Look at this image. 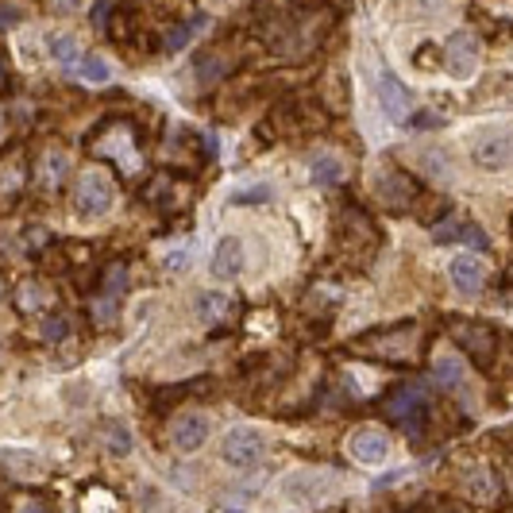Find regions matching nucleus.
Here are the masks:
<instances>
[{
    "mask_svg": "<svg viewBox=\"0 0 513 513\" xmlns=\"http://www.w3.org/2000/svg\"><path fill=\"white\" fill-rule=\"evenodd\" d=\"M74 205L81 216L97 220V216H109L112 205H116V182L109 170L101 167H89L77 174V185H74Z\"/></svg>",
    "mask_w": 513,
    "mask_h": 513,
    "instance_id": "obj_1",
    "label": "nucleus"
},
{
    "mask_svg": "<svg viewBox=\"0 0 513 513\" xmlns=\"http://www.w3.org/2000/svg\"><path fill=\"white\" fill-rule=\"evenodd\" d=\"M355 352L363 355H375V359H394V363H410L413 352H417V329L413 324H398L390 332H370L363 340L352 344Z\"/></svg>",
    "mask_w": 513,
    "mask_h": 513,
    "instance_id": "obj_2",
    "label": "nucleus"
},
{
    "mask_svg": "<svg viewBox=\"0 0 513 513\" xmlns=\"http://www.w3.org/2000/svg\"><path fill=\"white\" fill-rule=\"evenodd\" d=\"M336 486V471H324V468H297L282 479V494L286 502L294 506H317L321 498H329Z\"/></svg>",
    "mask_w": 513,
    "mask_h": 513,
    "instance_id": "obj_3",
    "label": "nucleus"
},
{
    "mask_svg": "<svg viewBox=\"0 0 513 513\" xmlns=\"http://www.w3.org/2000/svg\"><path fill=\"white\" fill-rule=\"evenodd\" d=\"M263 456H266V440H263L259 428L240 425V428H232V433L220 440V460H224L228 468H236V471L259 468Z\"/></svg>",
    "mask_w": 513,
    "mask_h": 513,
    "instance_id": "obj_4",
    "label": "nucleus"
},
{
    "mask_svg": "<svg viewBox=\"0 0 513 513\" xmlns=\"http://www.w3.org/2000/svg\"><path fill=\"white\" fill-rule=\"evenodd\" d=\"M471 162L483 170H509L513 167V132L509 127H483L471 139Z\"/></svg>",
    "mask_w": 513,
    "mask_h": 513,
    "instance_id": "obj_5",
    "label": "nucleus"
},
{
    "mask_svg": "<svg viewBox=\"0 0 513 513\" xmlns=\"http://www.w3.org/2000/svg\"><path fill=\"white\" fill-rule=\"evenodd\" d=\"M375 193H379V201L390 205V208H410L413 197H417V182L398 167H379L375 170Z\"/></svg>",
    "mask_w": 513,
    "mask_h": 513,
    "instance_id": "obj_6",
    "label": "nucleus"
},
{
    "mask_svg": "<svg viewBox=\"0 0 513 513\" xmlns=\"http://www.w3.org/2000/svg\"><path fill=\"white\" fill-rule=\"evenodd\" d=\"M208 433H213L208 413H182V417H174V425H170V444H174V452H182V456H193V452L205 448Z\"/></svg>",
    "mask_w": 513,
    "mask_h": 513,
    "instance_id": "obj_7",
    "label": "nucleus"
},
{
    "mask_svg": "<svg viewBox=\"0 0 513 513\" xmlns=\"http://www.w3.org/2000/svg\"><path fill=\"white\" fill-rule=\"evenodd\" d=\"M444 62H448V74L456 81H468L475 69H479V39L471 31H456L444 46Z\"/></svg>",
    "mask_w": 513,
    "mask_h": 513,
    "instance_id": "obj_8",
    "label": "nucleus"
},
{
    "mask_svg": "<svg viewBox=\"0 0 513 513\" xmlns=\"http://www.w3.org/2000/svg\"><path fill=\"white\" fill-rule=\"evenodd\" d=\"M347 456L355 463H363V468H379V463L390 456V436L382 433V428H355V433L347 436Z\"/></svg>",
    "mask_w": 513,
    "mask_h": 513,
    "instance_id": "obj_9",
    "label": "nucleus"
},
{
    "mask_svg": "<svg viewBox=\"0 0 513 513\" xmlns=\"http://www.w3.org/2000/svg\"><path fill=\"white\" fill-rule=\"evenodd\" d=\"M448 332H452V340H456L471 359H479V363H483V359H491V355H494V332H491V324L452 321V324H448Z\"/></svg>",
    "mask_w": 513,
    "mask_h": 513,
    "instance_id": "obj_10",
    "label": "nucleus"
},
{
    "mask_svg": "<svg viewBox=\"0 0 513 513\" xmlns=\"http://www.w3.org/2000/svg\"><path fill=\"white\" fill-rule=\"evenodd\" d=\"M379 104H382V112H387L394 124H405V120H410V112H413L410 89H405L390 69H382V74H379Z\"/></svg>",
    "mask_w": 513,
    "mask_h": 513,
    "instance_id": "obj_11",
    "label": "nucleus"
},
{
    "mask_svg": "<svg viewBox=\"0 0 513 513\" xmlns=\"http://www.w3.org/2000/svg\"><path fill=\"white\" fill-rule=\"evenodd\" d=\"M425 402H428L425 387H398V390H394L387 402H382V410H387V417H394V421L413 425V421H421Z\"/></svg>",
    "mask_w": 513,
    "mask_h": 513,
    "instance_id": "obj_12",
    "label": "nucleus"
},
{
    "mask_svg": "<svg viewBox=\"0 0 513 513\" xmlns=\"http://www.w3.org/2000/svg\"><path fill=\"white\" fill-rule=\"evenodd\" d=\"M240 271H243V240L224 236L213 251V274L220 282H232V278H240Z\"/></svg>",
    "mask_w": 513,
    "mask_h": 513,
    "instance_id": "obj_13",
    "label": "nucleus"
},
{
    "mask_svg": "<svg viewBox=\"0 0 513 513\" xmlns=\"http://www.w3.org/2000/svg\"><path fill=\"white\" fill-rule=\"evenodd\" d=\"M69 174H74V159H69L62 147H46L43 159H39V182L46 190H58Z\"/></svg>",
    "mask_w": 513,
    "mask_h": 513,
    "instance_id": "obj_14",
    "label": "nucleus"
},
{
    "mask_svg": "<svg viewBox=\"0 0 513 513\" xmlns=\"http://www.w3.org/2000/svg\"><path fill=\"white\" fill-rule=\"evenodd\" d=\"M448 274H452V282H456L463 294H479L483 282H486V266L475 259V255H456L448 266Z\"/></svg>",
    "mask_w": 513,
    "mask_h": 513,
    "instance_id": "obj_15",
    "label": "nucleus"
},
{
    "mask_svg": "<svg viewBox=\"0 0 513 513\" xmlns=\"http://www.w3.org/2000/svg\"><path fill=\"white\" fill-rule=\"evenodd\" d=\"M193 309H197V321H205V324H224L232 317V297L228 294H220V289H201L193 301Z\"/></svg>",
    "mask_w": 513,
    "mask_h": 513,
    "instance_id": "obj_16",
    "label": "nucleus"
},
{
    "mask_svg": "<svg viewBox=\"0 0 513 513\" xmlns=\"http://www.w3.org/2000/svg\"><path fill=\"white\" fill-rule=\"evenodd\" d=\"M436 243H471V248H486V232L475 224H463V220H444V224L433 228Z\"/></svg>",
    "mask_w": 513,
    "mask_h": 513,
    "instance_id": "obj_17",
    "label": "nucleus"
},
{
    "mask_svg": "<svg viewBox=\"0 0 513 513\" xmlns=\"http://www.w3.org/2000/svg\"><path fill=\"white\" fill-rule=\"evenodd\" d=\"M309 178H313V185H340L344 162L336 155H329V151H321V155L309 159Z\"/></svg>",
    "mask_w": 513,
    "mask_h": 513,
    "instance_id": "obj_18",
    "label": "nucleus"
},
{
    "mask_svg": "<svg viewBox=\"0 0 513 513\" xmlns=\"http://www.w3.org/2000/svg\"><path fill=\"white\" fill-rule=\"evenodd\" d=\"M224 74H228V58L216 54V51H205L201 58H197V66H193V77H197V86H201V89L216 86Z\"/></svg>",
    "mask_w": 513,
    "mask_h": 513,
    "instance_id": "obj_19",
    "label": "nucleus"
},
{
    "mask_svg": "<svg viewBox=\"0 0 513 513\" xmlns=\"http://www.w3.org/2000/svg\"><path fill=\"white\" fill-rule=\"evenodd\" d=\"M433 375H436L440 387H460V382H463V359L456 352L436 355L433 359Z\"/></svg>",
    "mask_w": 513,
    "mask_h": 513,
    "instance_id": "obj_20",
    "label": "nucleus"
},
{
    "mask_svg": "<svg viewBox=\"0 0 513 513\" xmlns=\"http://www.w3.org/2000/svg\"><path fill=\"white\" fill-rule=\"evenodd\" d=\"M51 58L58 66H66V69L81 66V46H77L74 35H54V39H51Z\"/></svg>",
    "mask_w": 513,
    "mask_h": 513,
    "instance_id": "obj_21",
    "label": "nucleus"
},
{
    "mask_svg": "<svg viewBox=\"0 0 513 513\" xmlns=\"http://www.w3.org/2000/svg\"><path fill=\"white\" fill-rule=\"evenodd\" d=\"M468 494L475 498V502H494V498H498L494 475L486 471V468H475V471L468 475Z\"/></svg>",
    "mask_w": 513,
    "mask_h": 513,
    "instance_id": "obj_22",
    "label": "nucleus"
},
{
    "mask_svg": "<svg viewBox=\"0 0 513 513\" xmlns=\"http://www.w3.org/2000/svg\"><path fill=\"white\" fill-rule=\"evenodd\" d=\"M205 28V16H193V20H185V23H178V28H170V35H167V54H178V51H185L190 46V39L197 31Z\"/></svg>",
    "mask_w": 513,
    "mask_h": 513,
    "instance_id": "obj_23",
    "label": "nucleus"
},
{
    "mask_svg": "<svg viewBox=\"0 0 513 513\" xmlns=\"http://www.w3.org/2000/svg\"><path fill=\"white\" fill-rule=\"evenodd\" d=\"M16 305H20L23 313L43 309V305H46V286H43V282H35V278H28V282H20V286H16Z\"/></svg>",
    "mask_w": 513,
    "mask_h": 513,
    "instance_id": "obj_24",
    "label": "nucleus"
},
{
    "mask_svg": "<svg viewBox=\"0 0 513 513\" xmlns=\"http://www.w3.org/2000/svg\"><path fill=\"white\" fill-rule=\"evenodd\" d=\"M417 162H421V170H428L436 182H448V178H452V162H448L444 151L428 147V151H421V155H417Z\"/></svg>",
    "mask_w": 513,
    "mask_h": 513,
    "instance_id": "obj_25",
    "label": "nucleus"
},
{
    "mask_svg": "<svg viewBox=\"0 0 513 513\" xmlns=\"http://www.w3.org/2000/svg\"><path fill=\"white\" fill-rule=\"evenodd\" d=\"M109 77H112V66L104 62L101 54H86V58H81V81H89V86H104Z\"/></svg>",
    "mask_w": 513,
    "mask_h": 513,
    "instance_id": "obj_26",
    "label": "nucleus"
},
{
    "mask_svg": "<svg viewBox=\"0 0 513 513\" xmlns=\"http://www.w3.org/2000/svg\"><path fill=\"white\" fill-rule=\"evenodd\" d=\"M116 309H120V289L104 286L101 297H97V305H93V317H97V324H112L116 321Z\"/></svg>",
    "mask_w": 513,
    "mask_h": 513,
    "instance_id": "obj_27",
    "label": "nucleus"
},
{
    "mask_svg": "<svg viewBox=\"0 0 513 513\" xmlns=\"http://www.w3.org/2000/svg\"><path fill=\"white\" fill-rule=\"evenodd\" d=\"M104 444L112 448V456H127V452H132V433H127L120 421H112V425H104Z\"/></svg>",
    "mask_w": 513,
    "mask_h": 513,
    "instance_id": "obj_28",
    "label": "nucleus"
},
{
    "mask_svg": "<svg viewBox=\"0 0 513 513\" xmlns=\"http://www.w3.org/2000/svg\"><path fill=\"white\" fill-rule=\"evenodd\" d=\"M69 329H74V324H69L66 313H54V317H46V321H43V344H62L66 336H69Z\"/></svg>",
    "mask_w": 513,
    "mask_h": 513,
    "instance_id": "obj_29",
    "label": "nucleus"
},
{
    "mask_svg": "<svg viewBox=\"0 0 513 513\" xmlns=\"http://www.w3.org/2000/svg\"><path fill=\"white\" fill-rule=\"evenodd\" d=\"M251 201H271V185H255V190L232 193V205H251Z\"/></svg>",
    "mask_w": 513,
    "mask_h": 513,
    "instance_id": "obj_30",
    "label": "nucleus"
},
{
    "mask_svg": "<svg viewBox=\"0 0 513 513\" xmlns=\"http://www.w3.org/2000/svg\"><path fill=\"white\" fill-rule=\"evenodd\" d=\"M109 23H112V4L109 0H97V4H93V28L104 31Z\"/></svg>",
    "mask_w": 513,
    "mask_h": 513,
    "instance_id": "obj_31",
    "label": "nucleus"
},
{
    "mask_svg": "<svg viewBox=\"0 0 513 513\" xmlns=\"http://www.w3.org/2000/svg\"><path fill=\"white\" fill-rule=\"evenodd\" d=\"M23 20V8L20 4H0V28H16Z\"/></svg>",
    "mask_w": 513,
    "mask_h": 513,
    "instance_id": "obj_32",
    "label": "nucleus"
},
{
    "mask_svg": "<svg viewBox=\"0 0 513 513\" xmlns=\"http://www.w3.org/2000/svg\"><path fill=\"white\" fill-rule=\"evenodd\" d=\"M46 4H51V8L58 12V16H69L74 8H81V0H46Z\"/></svg>",
    "mask_w": 513,
    "mask_h": 513,
    "instance_id": "obj_33",
    "label": "nucleus"
},
{
    "mask_svg": "<svg viewBox=\"0 0 513 513\" xmlns=\"http://www.w3.org/2000/svg\"><path fill=\"white\" fill-rule=\"evenodd\" d=\"M167 266H170L174 274H182V271H185V255H182V251H178V255H170V259H167Z\"/></svg>",
    "mask_w": 513,
    "mask_h": 513,
    "instance_id": "obj_34",
    "label": "nucleus"
},
{
    "mask_svg": "<svg viewBox=\"0 0 513 513\" xmlns=\"http://www.w3.org/2000/svg\"><path fill=\"white\" fill-rule=\"evenodd\" d=\"M413 127H440V116H417Z\"/></svg>",
    "mask_w": 513,
    "mask_h": 513,
    "instance_id": "obj_35",
    "label": "nucleus"
},
{
    "mask_svg": "<svg viewBox=\"0 0 513 513\" xmlns=\"http://www.w3.org/2000/svg\"><path fill=\"white\" fill-rule=\"evenodd\" d=\"M20 513H51V509H46V506H39V502H28V506H23Z\"/></svg>",
    "mask_w": 513,
    "mask_h": 513,
    "instance_id": "obj_36",
    "label": "nucleus"
},
{
    "mask_svg": "<svg viewBox=\"0 0 513 513\" xmlns=\"http://www.w3.org/2000/svg\"><path fill=\"white\" fill-rule=\"evenodd\" d=\"M8 86V69H4V62H0V89Z\"/></svg>",
    "mask_w": 513,
    "mask_h": 513,
    "instance_id": "obj_37",
    "label": "nucleus"
},
{
    "mask_svg": "<svg viewBox=\"0 0 513 513\" xmlns=\"http://www.w3.org/2000/svg\"><path fill=\"white\" fill-rule=\"evenodd\" d=\"M0 297H4V282H0Z\"/></svg>",
    "mask_w": 513,
    "mask_h": 513,
    "instance_id": "obj_38",
    "label": "nucleus"
}]
</instances>
